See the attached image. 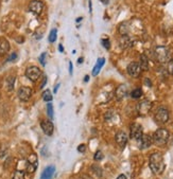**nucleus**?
<instances>
[{"label": "nucleus", "instance_id": "25", "mask_svg": "<svg viewBox=\"0 0 173 179\" xmlns=\"http://www.w3.org/2000/svg\"><path fill=\"white\" fill-rule=\"evenodd\" d=\"M131 95H132V98L133 99H139L143 95V91H141V89H135V90H133L131 93Z\"/></svg>", "mask_w": 173, "mask_h": 179}, {"label": "nucleus", "instance_id": "27", "mask_svg": "<svg viewBox=\"0 0 173 179\" xmlns=\"http://www.w3.org/2000/svg\"><path fill=\"white\" fill-rule=\"evenodd\" d=\"M101 44H102L103 46H104L105 49H107V50L110 48V41L108 40V39H106V38H103V39L101 40Z\"/></svg>", "mask_w": 173, "mask_h": 179}, {"label": "nucleus", "instance_id": "10", "mask_svg": "<svg viewBox=\"0 0 173 179\" xmlns=\"http://www.w3.org/2000/svg\"><path fill=\"white\" fill-rule=\"evenodd\" d=\"M141 68L139 66V63L136 62H132V63L128 66V73L131 75L132 77H138L140 75Z\"/></svg>", "mask_w": 173, "mask_h": 179}, {"label": "nucleus", "instance_id": "31", "mask_svg": "<svg viewBox=\"0 0 173 179\" xmlns=\"http://www.w3.org/2000/svg\"><path fill=\"white\" fill-rule=\"evenodd\" d=\"M85 149H86V146H85V144H81V145H79L78 150H79L80 153H84V152H85Z\"/></svg>", "mask_w": 173, "mask_h": 179}, {"label": "nucleus", "instance_id": "15", "mask_svg": "<svg viewBox=\"0 0 173 179\" xmlns=\"http://www.w3.org/2000/svg\"><path fill=\"white\" fill-rule=\"evenodd\" d=\"M10 43L6 38H0V56H3L9 52Z\"/></svg>", "mask_w": 173, "mask_h": 179}, {"label": "nucleus", "instance_id": "2", "mask_svg": "<svg viewBox=\"0 0 173 179\" xmlns=\"http://www.w3.org/2000/svg\"><path fill=\"white\" fill-rule=\"evenodd\" d=\"M153 143H155L158 146L167 144L168 140H169V131L165 128H158L153 135Z\"/></svg>", "mask_w": 173, "mask_h": 179}, {"label": "nucleus", "instance_id": "11", "mask_svg": "<svg viewBox=\"0 0 173 179\" xmlns=\"http://www.w3.org/2000/svg\"><path fill=\"white\" fill-rule=\"evenodd\" d=\"M138 142H139V149H146L152 145L153 139H152V137H150L149 135H143V137L138 140Z\"/></svg>", "mask_w": 173, "mask_h": 179}, {"label": "nucleus", "instance_id": "33", "mask_svg": "<svg viewBox=\"0 0 173 179\" xmlns=\"http://www.w3.org/2000/svg\"><path fill=\"white\" fill-rule=\"evenodd\" d=\"M46 83H47V77L44 76V80H43L42 85H40V88H44V86H45V85H46Z\"/></svg>", "mask_w": 173, "mask_h": 179}, {"label": "nucleus", "instance_id": "32", "mask_svg": "<svg viewBox=\"0 0 173 179\" xmlns=\"http://www.w3.org/2000/svg\"><path fill=\"white\" fill-rule=\"evenodd\" d=\"M16 58H17V54H16V53H13L12 55L10 56L9 58H7V61H9V62H11V61H15V59H16Z\"/></svg>", "mask_w": 173, "mask_h": 179}, {"label": "nucleus", "instance_id": "13", "mask_svg": "<svg viewBox=\"0 0 173 179\" xmlns=\"http://www.w3.org/2000/svg\"><path fill=\"white\" fill-rule=\"evenodd\" d=\"M40 127H42L43 131L45 133L46 135H48V136H51V135L53 134V124L51 121H48V120H43L42 123H40Z\"/></svg>", "mask_w": 173, "mask_h": 179}, {"label": "nucleus", "instance_id": "40", "mask_svg": "<svg viewBox=\"0 0 173 179\" xmlns=\"http://www.w3.org/2000/svg\"><path fill=\"white\" fill-rule=\"evenodd\" d=\"M78 63H79V64L83 63V58H79V59H78Z\"/></svg>", "mask_w": 173, "mask_h": 179}, {"label": "nucleus", "instance_id": "39", "mask_svg": "<svg viewBox=\"0 0 173 179\" xmlns=\"http://www.w3.org/2000/svg\"><path fill=\"white\" fill-rule=\"evenodd\" d=\"M89 12L91 13V1H89Z\"/></svg>", "mask_w": 173, "mask_h": 179}, {"label": "nucleus", "instance_id": "3", "mask_svg": "<svg viewBox=\"0 0 173 179\" xmlns=\"http://www.w3.org/2000/svg\"><path fill=\"white\" fill-rule=\"evenodd\" d=\"M154 55H155L157 61L161 64L167 63V62L170 61V50L167 47L164 46L156 47L155 50H154Z\"/></svg>", "mask_w": 173, "mask_h": 179}, {"label": "nucleus", "instance_id": "16", "mask_svg": "<svg viewBox=\"0 0 173 179\" xmlns=\"http://www.w3.org/2000/svg\"><path fill=\"white\" fill-rule=\"evenodd\" d=\"M126 94H128V87H126V85L122 84L116 89V98H117L118 100L124 99L126 97Z\"/></svg>", "mask_w": 173, "mask_h": 179}, {"label": "nucleus", "instance_id": "34", "mask_svg": "<svg viewBox=\"0 0 173 179\" xmlns=\"http://www.w3.org/2000/svg\"><path fill=\"white\" fill-rule=\"evenodd\" d=\"M117 179H128V178H126V176L124 175V174H121V175L118 176Z\"/></svg>", "mask_w": 173, "mask_h": 179}, {"label": "nucleus", "instance_id": "19", "mask_svg": "<svg viewBox=\"0 0 173 179\" xmlns=\"http://www.w3.org/2000/svg\"><path fill=\"white\" fill-rule=\"evenodd\" d=\"M120 45H121V47H122L123 49H125V48H128V47H130V46H131L130 38H129L126 35H124V36H123V37L120 39Z\"/></svg>", "mask_w": 173, "mask_h": 179}, {"label": "nucleus", "instance_id": "36", "mask_svg": "<svg viewBox=\"0 0 173 179\" xmlns=\"http://www.w3.org/2000/svg\"><path fill=\"white\" fill-rule=\"evenodd\" d=\"M58 87H60V85H56V86L54 87V93H56V92H58Z\"/></svg>", "mask_w": 173, "mask_h": 179}, {"label": "nucleus", "instance_id": "21", "mask_svg": "<svg viewBox=\"0 0 173 179\" xmlns=\"http://www.w3.org/2000/svg\"><path fill=\"white\" fill-rule=\"evenodd\" d=\"M56 37H58V30L56 29H52L50 31V34H49L48 39L50 43H54L56 40Z\"/></svg>", "mask_w": 173, "mask_h": 179}, {"label": "nucleus", "instance_id": "22", "mask_svg": "<svg viewBox=\"0 0 173 179\" xmlns=\"http://www.w3.org/2000/svg\"><path fill=\"white\" fill-rule=\"evenodd\" d=\"M43 99H44V101H46V102H50V101H52V93H51L50 90L47 89L43 92Z\"/></svg>", "mask_w": 173, "mask_h": 179}, {"label": "nucleus", "instance_id": "23", "mask_svg": "<svg viewBox=\"0 0 173 179\" xmlns=\"http://www.w3.org/2000/svg\"><path fill=\"white\" fill-rule=\"evenodd\" d=\"M12 179H25V173L22 171H15L13 173Z\"/></svg>", "mask_w": 173, "mask_h": 179}, {"label": "nucleus", "instance_id": "18", "mask_svg": "<svg viewBox=\"0 0 173 179\" xmlns=\"http://www.w3.org/2000/svg\"><path fill=\"white\" fill-rule=\"evenodd\" d=\"M139 66H140L141 70H149V59L146 54H143L140 56V62H139Z\"/></svg>", "mask_w": 173, "mask_h": 179}, {"label": "nucleus", "instance_id": "38", "mask_svg": "<svg viewBox=\"0 0 173 179\" xmlns=\"http://www.w3.org/2000/svg\"><path fill=\"white\" fill-rule=\"evenodd\" d=\"M88 80H89V76H88V75H86V76L84 77V81L85 82H88Z\"/></svg>", "mask_w": 173, "mask_h": 179}, {"label": "nucleus", "instance_id": "37", "mask_svg": "<svg viewBox=\"0 0 173 179\" xmlns=\"http://www.w3.org/2000/svg\"><path fill=\"white\" fill-rule=\"evenodd\" d=\"M58 50H60L61 52H63V46H62V45H58Z\"/></svg>", "mask_w": 173, "mask_h": 179}, {"label": "nucleus", "instance_id": "12", "mask_svg": "<svg viewBox=\"0 0 173 179\" xmlns=\"http://www.w3.org/2000/svg\"><path fill=\"white\" fill-rule=\"evenodd\" d=\"M128 135H126L124 131H118L116 134V137H115V140L117 142V144L119 145L120 147H124L126 143H128Z\"/></svg>", "mask_w": 173, "mask_h": 179}, {"label": "nucleus", "instance_id": "14", "mask_svg": "<svg viewBox=\"0 0 173 179\" xmlns=\"http://www.w3.org/2000/svg\"><path fill=\"white\" fill-rule=\"evenodd\" d=\"M54 173H55V167L54 165H49L43 171L40 179H52Z\"/></svg>", "mask_w": 173, "mask_h": 179}, {"label": "nucleus", "instance_id": "20", "mask_svg": "<svg viewBox=\"0 0 173 179\" xmlns=\"http://www.w3.org/2000/svg\"><path fill=\"white\" fill-rule=\"evenodd\" d=\"M28 163H30V164L34 165L35 168H37V165H38V161H37V156H36V154H32V155H30V157L28 158Z\"/></svg>", "mask_w": 173, "mask_h": 179}, {"label": "nucleus", "instance_id": "1", "mask_svg": "<svg viewBox=\"0 0 173 179\" xmlns=\"http://www.w3.org/2000/svg\"><path fill=\"white\" fill-rule=\"evenodd\" d=\"M149 165L151 171L156 175H159L164 172L165 170V162L164 157L161 153H154L150 156L149 159Z\"/></svg>", "mask_w": 173, "mask_h": 179}, {"label": "nucleus", "instance_id": "28", "mask_svg": "<svg viewBox=\"0 0 173 179\" xmlns=\"http://www.w3.org/2000/svg\"><path fill=\"white\" fill-rule=\"evenodd\" d=\"M168 72L173 75V58L168 62Z\"/></svg>", "mask_w": 173, "mask_h": 179}, {"label": "nucleus", "instance_id": "24", "mask_svg": "<svg viewBox=\"0 0 173 179\" xmlns=\"http://www.w3.org/2000/svg\"><path fill=\"white\" fill-rule=\"evenodd\" d=\"M47 115L49 117V119H51V120H52L53 116H54V110H53L52 104H50V103H49V104L47 105Z\"/></svg>", "mask_w": 173, "mask_h": 179}, {"label": "nucleus", "instance_id": "5", "mask_svg": "<svg viewBox=\"0 0 173 179\" xmlns=\"http://www.w3.org/2000/svg\"><path fill=\"white\" fill-rule=\"evenodd\" d=\"M40 75H42V71H40L38 67L32 66V67H29V68L26 70V76L32 82L37 81V80L40 79Z\"/></svg>", "mask_w": 173, "mask_h": 179}, {"label": "nucleus", "instance_id": "4", "mask_svg": "<svg viewBox=\"0 0 173 179\" xmlns=\"http://www.w3.org/2000/svg\"><path fill=\"white\" fill-rule=\"evenodd\" d=\"M154 120L156 121V123L158 124H164L169 120V111L165 107H161L157 109L154 116Z\"/></svg>", "mask_w": 173, "mask_h": 179}, {"label": "nucleus", "instance_id": "8", "mask_svg": "<svg viewBox=\"0 0 173 179\" xmlns=\"http://www.w3.org/2000/svg\"><path fill=\"white\" fill-rule=\"evenodd\" d=\"M31 95H32V89H31L30 87L22 86L19 88V90H18V98H19V100L24 101V102L29 101Z\"/></svg>", "mask_w": 173, "mask_h": 179}, {"label": "nucleus", "instance_id": "29", "mask_svg": "<svg viewBox=\"0 0 173 179\" xmlns=\"http://www.w3.org/2000/svg\"><path fill=\"white\" fill-rule=\"evenodd\" d=\"M103 159V153L101 150H98L97 153L95 154V160H97V161H100V160Z\"/></svg>", "mask_w": 173, "mask_h": 179}, {"label": "nucleus", "instance_id": "7", "mask_svg": "<svg viewBox=\"0 0 173 179\" xmlns=\"http://www.w3.org/2000/svg\"><path fill=\"white\" fill-rule=\"evenodd\" d=\"M152 109V103L148 100L141 101L137 105V111L140 116H147Z\"/></svg>", "mask_w": 173, "mask_h": 179}, {"label": "nucleus", "instance_id": "35", "mask_svg": "<svg viewBox=\"0 0 173 179\" xmlns=\"http://www.w3.org/2000/svg\"><path fill=\"white\" fill-rule=\"evenodd\" d=\"M69 72H70V74H72V63L71 62L69 63Z\"/></svg>", "mask_w": 173, "mask_h": 179}, {"label": "nucleus", "instance_id": "17", "mask_svg": "<svg viewBox=\"0 0 173 179\" xmlns=\"http://www.w3.org/2000/svg\"><path fill=\"white\" fill-rule=\"evenodd\" d=\"M104 64H105V59L104 58H99V59H98L95 68L92 69V75H94V76L98 75V73L101 71V69H102V67H103V65H104Z\"/></svg>", "mask_w": 173, "mask_h": 179}, {"label": "nucleus", "instance_id": "26", "mask_svg": "<svg viewBox=\"0 0 173 179\" xmlns=\"http://www.w3.org/2000/svg\"><path fill=\"white\" fill-rule=\"evenodd\" d=\"M14 82H15V77L14 76H11L7 79V88H9L10 91H12L13 88H14Z\"/></svg>", "mask_w": 173, "mask_h": 179}, {"label": "nucleus", "instance_id": "6", "mask_svg": "<svg viewBox=\"0 0 173 179\" xmlns=\"http://www.w3.org/2000/svg\"><path fill=\"white\" fill-rule=\"evenodd\" d=\"M130 133H131V138L138 140L143 137V126L138 123H133L130 127Z\"/></svg>", "mask_w": 173, "mask_h": 179}, {"label": "nucleus", "instance_id": "9", "mask_svg": "<svg viewBox=\"0 0 173 179\" xmlns=\"http://www.w3.org/2000/svg\"><path fill=\"white\" fill-rule=\"evenodd\" d=\"M43 9L44 3L42 1H38V0H32L29 4V10L35 15H40L43 12Z\"/></svg>", "mask_w": 173, "mask_h": 179}, {"label": "nucleus", "instance_id": "30", "mask_svg": "<svg viewBox=\"0 0 173 179\" xmlns=\"http://www.w3.org/2000/svg\"><path fill=\"white\" fill-rule=\"evenodd\" d=\"M46 55H47V54L44 52V53L40 54V63L42 64L43 66H45L46 65Z\"/></svg>", "mask_w": 173, "mask_h": 179}]
</instances>
